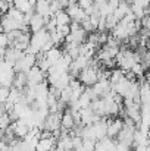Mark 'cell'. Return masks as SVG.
Instances as JSON below:
<instances>
[{
	"label": "cell",
	"instance_id": "9c48e42d",
	"mask_svg": "<svg viewBox=\"0 0 150 151\" xmlns=\"http://www.w3.org/2000/svg\"><path fill=\"white\" fill-rule=\"evenodd\" d=\"M53 18H54L56 27L57 25H69V22H71V18L68 16V13L65 12V9H60V10L54 12L53 13Z\"/></svg>",
	"mask_w": 150,
	"mask_h": 151
},
{
	"label": "cell",
	"instance_id": "7a4b0ae2",
	"mask_svg": "<svg viewBox=\"0 0 150 151\" xmlns=\"http://www.w3.org/2000/svg\"><path fill=\"white\" fill-rule=\"evenodd\" d=\"M65 12L68 13V16L71 18V21H75V22H81V21H84L88 15L86 13V10L84 9H81L80 6H78V3H75V4H69V6H66L65 7Z\"/></svg>",
	"mask_w": 150,
	"mask_h": 151
},
{
	"label": "cell",
	"instance_id": "603a6c76",
	"mask_svg": "<svg viewBox=\"0 0 150 151\" xmlns=\"http://www.w3.org/2000/svg\"><path fill=\"white\" fill-rule=\"evenodd\" d=\"M6 148H7V144H6L3 139H0V151H4Z\"/></svg>",
	"mask_w": 150,
	"mask_h": 151
},
{
	"label": "cell",
	"instance_id": "7c38bea8",
	"mask_svg": "<svg viewBox=\"0 0 150 151\" xmlns=\"http://www.w3.org/2000/svg\"><path fill=\"white\" fill-rule=\"evenodd\" d=\"M12 6L16 7L18 10H21L22 13H25V12H28L30 9H33V6L28 3V0H13V1H12Z\"/></svg>",
	"mask_w": 150,
	"mask_h": 151
},
{
	"label": "cell",
	"instance_id": "4fadbf2b",
	"mask_svg": "<svg viewBox=\"0 0 150 151\" xmlns=\"http://www.w3.org/2000/svg\"><path fill=\"white\" fill-rule=\"evenodd\" d=\"M6 15H7V16H10L12 19H15L16 22H19V24H22V18H24V13H22L21 10H18L16 7H13V6H10V7L7 9V12H6Z\"/></svg>",
	"mask_w": 150,
	"mask_h": 151
},
{
	"label": "cell",
	"instance_id": "ffe728a7",
	"mask_svg": "<svg viewBox=\"0 0 150 151\" xmlns=\"http://www.w3.org/2000/svg\"><path fill=\"white\" fill-rule=\"evenodd\" d=\"M140 25H141L143 28H149V27H150V18H149V15H144V16L140 19Z\"/></svg>",
	"mask_w": 150,
	"mask_h": 151
},
{
	"label": "cell",
	"instance_id": "cb8c5ba5",
	"mask_svg": "<svg viewBox=\"0 0 150 151\" xmlns=\"http://www.w3.org/2000/svg\"><path fill=\"white\" fill-rule=\"evenodd\" d=\"M75 3H78V0H68V6L69 4H75Z\"/></svg>",
	"mask_w": 150,
	"mask_h": 151
},
{
	"label": "cell",
	"instance_id": "484cf974",
	"mask_svg": "<svg viewBox=\"0 0 150 151\" xmlns=\"http://www.w3.org/2000/svg\"><path fill=\"white\" fill-rule=\"evenodd\" d=\"M0 18H1V13H0Z\"/></svg>",
	"mask_w": 150,
	"mask_h": 151
},
{
	"label": "cell",
	"instance_id": "9a60e30c",
	"mask_svg": "<svg viewBox=\"0 0 150 151\" xmlns=\"http://www.w3.org/2000/svg\"><path fill=\"white\" fill-rule=\"evenodd\" d=\"M104 24H106V29H109V31H110V29L118 24V19H116L112 13H109V15H106V16H104Z\"/></svg>",
	"mask_w": 150,
	"mask_h": 151
},
{
	"label": "cell",
	"instance_id": "d4e9b609",
	"mask_svg": "<svg viewBox=\"0 0 150 151\" xmlns=\"http://www.w3.org/2000/svg\"><path fill=\"white\" fill-rule=\"evenodd\" d=\"M1 32H3V29H1V25H0V34H1Z\"/></svg>",
	"mask_w": 150,
	"mask_h": 151
},
{
	"label": "cell",
	"instance_id": "2e32d148",
	"mask_svg": "<svg viewBox=\"0 0 150 151\" xmlns=\"http://www.w3.org/2000/svg\"><path fill=\"white\" fill-rule=\"evenodd\" d=\"M56 31H57V32H59V34H60L63 38H65V37H66V35L71 32L69 25H57V27H56Z\"/></svg>",
	"mask_w": 150,
	"mask_h": 151
},
{
	"label": "cell",
	"instance_id": "5bb4252c",
	"mask_svg": "<svg viewBox=\"0 0 150 151\" xmlns=\"http://www.w3.org/2000/svg\"><path fill=\"white\" fill-rule=\"evenodd\" d=\"M133 73H134V76L136 78H143L144 76V72H146V69L143 68V65L140 63V62H136L133 66H131V69H130Z\"/></svg>",
	"mask_w": 150,
	"mask_h": 151
},
{
	"label": "cell",
	"instance_id": "277c9868",
	"mask_svg": "<svg viewBox=\"0 0 150 151\" xmlns=\"http://www.w3.org/2000/svg\"><path fill=\"white\" fill-rule=\"evenodd\" d=\"M34 10H36V13H38L40 16H43L46 22H47L49 18L53 16V13L50 12V0H36Z\"/></svg>",
	"mask_w": 150,
	"mask_h": 151
},
{
	"label": "cell",
	"instance_id": "4316f807",
	"mask_svg": "<svg viewBox=\"0 0 150 151\" xmlns=\"http://www.w3.org/2000/svg\"><path fill=\"white\" fill-rule=\"evenodd\" d=\"M31 151H36V150H31Z\"/></svg>",
	"mask_w": 150,
	"mask_h": 151
},
{
	"label": "cell",
	"instance_id": "8992f818",
	"mask_svg": "<svg viewBox=\"0 0 150 151\" xmlns=\"http://www.w3.org/2000/svg\"><path fill=\"white\" fill-rule=\"evenodd\" d=\"M27 79L28 84H38L41 81H44V72L38 69V66H33L28 72H27Z\"/></svg>",
	"mask_w": 150,
	"mask_h": 151
},
{
	"label": "cell",
	"instance_id": "ba28073f",
	"mask_svg": "<svg viewBox=\"0 0 150 151\" xmlns=\"http://www.w3.org/2000/svg\"><path fill=\"white\" fill-rule=\"evenodd\" d=\"M28 84V79H27V73L25 72H16L15 73V78H13V87L19 91H22L25 88V85Z\"/></svg>",
	"mask_w": 150,
	"mask_h": 151
},
{
	"label": "cell",
	"instance_id": "30bf717a",
	"mask_svg": "<svg viewBox=\"0 0 150 151\" xmlns=\"http://www.w3.org/2000/svg\"><path fill=\"white\" fill-rule=\"evenodd\" d=\"M128 10H130V4H128L127 1H121V3L112 10V15H113V16L118 19V22H119V21L122 19V16H124Z\"/></svg>",
	"mask_w": 150,
	"mask_h": 151
},
{
	"label": "cell",
	"instance_id": "7402d4cb",
	"mask_svg": "<svg viewBox=\"0 0 150 151\" xmlns=\"http://www.w3.org/2000/svg\"><path fill=\"white\" fill-rule=\"evenodd\" d=\"M106 1H107V4H109V7H110L112 10L121 3V0H106Z\"/></svg>",
	"mask_w": 150,
	"mask_h": 151
},
{
	"label": "cell",
	"instance_id": "52a82bcc",
	"mask_svg": "<svg viewBox=\"0 0 150 151\" xmlns=\"http://www.w3.org/2000/svg\"><path fill=\"white\" fill-rule=\"evenodd\" d=\"M44 25H46L44 18H43V16H40L38 13H34V15H33V18H31V21H30V24H28V28H30V32L33 34V32H37V31L43 29V28H44Z\"/></svg>",
	"mask_w": 150,
	"mask_h": 151
},
{
	"label": "cell",
	"instance_id": "3957f363",
	"mask_svg": "<svg viewBox=\"0 0 150 151\" xmlns=\"http://www.w3.org/2000/svg\"><path fill=\"white\" fill-rule=\"evenodd\" d=\"M9 126L12 128V131H13V134H15V137H16L18 139H22V138L30 132V128H28V125L25 123L24 119H18V120H15V122H10Z\"/></svg>",
	"mask_w": 150,
	"mask_h": 151
},
{
	"label": "cell",
	"instance_id": "5b68a950",
	"mask_svg": "<svg viewBox=\"0 0 150 151\" xmlns=\"http://www.w3.org/2000/svg\"><path fill=\"white\" fill-rule=\"evenodd\" d=\"M0 25H1V29L4 34H7L9 31H13V29H21L22 28V24L16 22L15 19H12L10 16H7L6 13L1 15L0 18Z\"/></svg>",
	"mask_w": 150,
	"mask_h": 151
},
{
	"label": "cell",
	"instance_id": "44dd1931",
	"mask_svg": "<svg viewBox=\"0 0 150 151\" xmlns=\"http://www.w3.org/2000/svg\"><path fill=\"white\" fill-rule=\"evenodd\" d=\"M0 47H7V37L4 32L0 34Z\"/></svg>",
	"mask_w": 150,
	"mask_h": 151
},
{
	"label": "cell",
	"instance_id": "8fae6325",
	"mask_svg": "<svg viewBox=\"0 0 150 151\" xmlns=\"http://www.w3.org/2000/svg\"><path fill=\"white\" fill-rule=\"evenodd\" d=\"M62 53H63V51L60 50L59 47H54V46H53V47H51L50 50L46 51L44 54H46V59H47V60H49L50 63L53 65V63H56V62H57V60L60 59Z\"/></svg>",
	"mask_w": 150,
	"mask_h": 151
},
{
	"label": "cell",
	"instance_id": "d6986e66",
	"mask_svg": "<svg viewBox=\"0 0 150 151\" xmlns=\"http://www.w3.org/2000/svg\"><path fill=\"white\" fill-rule=\"evenodd\" d=\"M131 150V147H128L127 144H124V142H118L116 141V144H115V151H130Z\"/></svg>",
	"mask_w": 150,
	"mask_h": 151
},
{
	"label": "cell",
	"instance_id": "ac0fdd59",
	"mask_svg": "<svg viewBox=\"0 0 150 151\" xmlns=\"http://www.w3.org/2000/svg\"><path fill=\"white\" fill-rule=\"evenodd\" d=\"M94 141H88V139H83V151H93L94 150Z\"/></svg>",
	"mask_w": 150,
	"mask_h": 151
},
{
	"label": "cell",
	"instance_id": "6da1fadb",
	"mask_svg": "<svg viewBox=\"0 0 150 151\" xmlns=\"http://www.w3.org/2000/svg\"><path fill=\"white\" fill-rule=\"evenodd\" d=\"M84 87H91L97 82V68L88 65L87 68L81 69L80 73H78V78H77Z\"/></svg>",
	"mask_w": 150,
	"mask_h": 151
},
{
	"label": "cell",
	"instance_id": "e0dca14e",
	"mask_svg": "<svg viewBox=\"0 0 150 151\" xmlns=\"http://www.w3.org/2000/svg\"><path fill=\"white\" fill-rule=\"evenodd\" d=\"M93 3H94V0H78V6L81 9H84V10L91 9L93 7Z\"/></svg>",
	"mask_w": 150,
	"mask_h": 151
}]
</instances>
